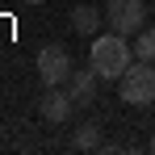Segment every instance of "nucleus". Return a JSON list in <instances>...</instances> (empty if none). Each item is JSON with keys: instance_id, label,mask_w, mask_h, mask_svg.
I'll return each mask as SVG.
<instances>
[{"instance_id": "obj_1", "label": "nucleus", "mask_w": 155, "mask_h": 155, "mask_svg": "<svg viewBox=\"0 0 155 155\" xmlns=\"http://www.w3.org/2000/svg\"><path fill=\"white\" fill-rule=\"evenodd\" d=\"M92 67H97V76L101 80H122L126 76V67L134 63V46L126 42V34H117V29H109V34H97L92 38Z\"/></svg>"}, {"instance_id": "obj_2", "label": "nucleus", "mask_w": 155, "mask_h": 155, "mask_svg": "<svg viewBox=\"0 0 155 155\" xmlns=\"http://www.w3.org/2000/svg\"><path fill=\"white\" fill-rule=\"evenodd\" d=\"M122 101L134 105V109H147V105H155V63H147V59H138V63H130L126 76H122Z\"/></svg>"}, {"instance_id": "obj_3", "label": "nucleus", "mask_w": 155, "mask_h": 155, "mask_svg": "<svg viewBox=\"0 0 155 155\" xmlns=\"http://www.w3.org/2000/svg\"><path fill=\"white\" fill-rule=\"evenodd\" d=\"M105 21L117 34H138L147 21V0H105Z\"/></svg>"}, {"instance_id": "obj_4", "label": "nucleus", "mask_w": 155, "mask_h": 155, "mask_svg": "<svg viewBox=\"0 0 155 155\" xmlns=\"http://www.w3.org/2000/svg\"><path fill=\"white\" fill-rule=\"evenodd\" d=\"M34 63H38V76H42V84H46V88L67 84V80H71V71H76V67H71V54L63 51V46H42Z\"/></svg>"}, {"instance_id": "obj_5", "label": "nucleus", "mask_w": 155, "mask_h": 155, "mask_svg": "<svg viewBox=\"0 0 155 155\" xmlns=\"http://www.w3.org/2000/svg\"><path fill=\"white\" fill-rule=\"evenodd\" d=\"M76 109H80V105L71 101L67 92H54V88H51V92H42V101H38V113H42L51 126H67Z\"/></svg>"}, {"instance_id": "obj_6", "label": "nucleus", "mask_w": 155, "mask_h": 155, "mask_svg": "<svg viewBox=\"0 0 155 155\" xmlns=\"http://www.w3.org/2000/svg\"><path fill=\"white\" fill-rule=\"evenodd\" d=\"M97 67H92V63H88V67H76V71H71V80H67V97H71V101L80 105V109H84V105H92L97 101Z\"/></svg>"}, {"instance_id": "obj_7", "label": "nucleus", "mask_w": 155, "mask_h": 155, "mask_svg": "<svg viewBox=\"0 0 155 155\" xmlns=\"http://www.w3.org/2000/svg\"><path fill=\"white\" fill-rule=\"evenodd\" d=\"M71 25H76V34L97 38V29H101V8H97V4H76V8H71Z\"/></svg>"}, {"instance_id": "obj_8", "label": "nucleus", "mask_w": 155, "mask_h": 155, "mask_svg": "<svg viewBox=\"0 0 155 155\" xmlns=\"http://www.w3.org/2000/svg\"><path fill=\"white\" fill-rule=\"evenodd\" d=\"M71 147L76 151H97L101 147V122H84L76 130V138H71Z\"/></svg>"}, {"instance_id": "obj_9", "label": "nucleus", "mask_w": 155, "mask_h": 155, "mask_svg": "<svg viewBox=\"0 0 155 155\" xmlns=\"http://www.w3.org/2000/svg\"><path fill=\"white\" fill-rule=\"evenodd\" d=\"M134 59L155 63V25H143L138 34H134Z\"/></svg>"}, {"instance_id": "obj_10", "label": "nucleus", "mask_w": 155, "mask_h": 155, "mask_svg": "<svg viewBox=\"0 0 155 155\" xmlns=\"http://www.w3.org/2000/svg\"><path fill=\"white\" fill-rule=\"evenodd\" d=\"M21 4H46V0H21Z\"/></svg>"}, {"instance_id": "obj_11", "label": "nucleus", "mask_w": 155, "mask_h": 155, "mask_svg": "<svg viewBox=\"0 0 155 155\" xmlns=\"http://www.w3.org/2000/svg\"><path fill=\"white\" fill-rule=\"evenodd\" d=\"M147 147H151V151H155V134H151V143H147Z\"/></svg>"}, {"instance_id": "obj_12", "label": "nucleus", "mask_w": 155, "mask_h": 155, "mask_svg": "<svg viewBox=\"0 0 155 155\" xmlns=\"http://www.w3.org/2000/svg\"><path fill=\"white\" fill-rule=\"evenodd\" d=\"M151 8H155V4H151Z\"/></svg>"}]
</instances>
